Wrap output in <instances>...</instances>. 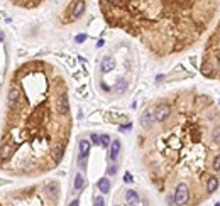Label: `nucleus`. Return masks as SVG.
<instances>
[{
  "label": "nucleus",
  "instance_id": "obj_1",
  "mask_svg": "<svg viewBox=\"0 0 220 206\" xmlns=\"http://www.w3.org/2000/svg\"><path fill=\"white\" fill-rule=\"evenodd\" d=\"M73 128L68 81L44 59L17 66L0 130V172L41 178L61 164Z\"/></svg>",
  "mask_w": 220,
  "mask_h": 206
},
{
  "label": "nucleus",
  "instance_id": "obj_2",
  "mask_svg": "<svg viewBox=\"0 0 220 206\" xmlns=\"http://www.w3.org/2000/svg\"><path fill=\"white\" fill-rule=\"evenodd\" d=\"M169 111L139 133L142 162L159 191L175 184L205 186L220 154V111L207 95L183 90L166 96Z\"/></svg>",
  "mask_w": 220,
  "mask_h": 206
},
{
  "label": "nucleus",
  "instance_id": "obj_3",
  "mask_svg": "<svg viewBox=\"0 0 220 206\" xmlns=\"http://www.w3.org/2000/svg\"><path fill=\"white\" fill-rule=\"evenodd\" d=\"M105 22L136 37L156 57L193 48L208 31L220 0H98Z\"/></svg>",
  "mask_w": 220,
  "mask_h": 206
},
{
  "label": "nucleus",
  "instance_id": "obj_4",
  "mask_svg": "<svg viewBox=\"0 0 220 206\" xmlns=\"http://www.w3.org/2000/svg\"><path fill=\"white\" fill-rule=\"evenodd\" d=\"M59 194H51L46 183L0 193V206H58Z\"/></svg>",
  "mask_w": 220,
  "mask_h": 206
},
{
  "label": "nucleus",
  "instance_id": "obj_5",
  "mask_svg": "<svg viewBox=\"0 0 220 206\" xmlns=\"http://www.w3.org/2000/svg\"><path fill=\"white\" fill-rule=\"evenodd\" d=\"M200 71L207 78L220 79V20L207 41Z\"/></svg>",
  "mask_w": 220,
  "mask_h": 206
},
{
  "label": "nucleus",
  "instance_id": "obj_6",
  "mask_svg": "<svg viewBox=\"0 0 220 206\" xmlns=\"http://www.w3.org/2000/svg\"><path fill=\"white\" fill-rule=\"evenodd\" d=\"M85 9H86V0H71L63 14V19H61L63 24H70V22H75L76 19H80L83 12H85Z\"/></svg>",
  "mask_w": 220,
  "mask_h": 206
},
{
  "label": "nucleus",
  "instance_id": "obj_7",
  "mask_svg": "<svg viewBox=\"0 0 220 206\" xmlns=\"http://www.w3.org/2000/svg\"><path fill=\"white\" fill-rule=\"evenodd\" d=\"M173 198H175V204L176 206H185L190 203L192 200V191L186 184H178L175 187V193H173Z\"/></svg>",
  "mask_w": 220,
  "mask_h": 206
},
{
  "label": "nucleus",
  "instance_id": "obj_8",
  "mask_svg": "<svg viewBox=\"0 0 220 206\" xmlns=\"http://www.w3.org/2000/svg\"><path fill=\"white\" fill-rule=\"evenodd\" d=\"M48 0H10V3L20 9H36V7H41L42 3H46Z\"/></svg>",
  "mask_w": 220,
  "mask_h": 206
},
{
  "label": "nucleus",
  "instance_id": "obj_9",
  "mask_svg": "<svg viewBox=\"0 0 220 206\" xmlns=\"http://www.w3.org/2000/svg\"><path fill=\"white\" fill-rule=\"evenodd\" d=\"M88 152H90V142L88 140H80V157H78V162H80V166H81V169H85L86 166H85V161H86V157H88Z\"/></svg>",
  "mask_w": 220,
  "mask_h": 206
},
{
  "label": "nucleus",
  "instance_id": "obj_10",
  "mask_svg": "<svg viewBox=\"0 0 220 206\" xmlns=\"http://www.w3.org/2000/svg\"><path fill=\"white\" fill-rule=\"evenodd\" d=\"M125 201H127L129 206H137L140 203V198H139L137 191H134V189L125 191Z\"/></svg>",
  "mask_w": 220,
  "mask_h": 206
},
{
  "label": "nucleus",
  "instance_id": "obj_11",
  "mask_svg": "<svg viewBox=\"0 0 220 206\" xmlns=\"http://www.w3.org/2000/svg\"><path fill=\"white\" fill-rule=\"evenodd\" d=\"M119 152H120V142L115 139L114 142L110 144V154H109V159L115 162V161H117V157H119Z\"/></svg>",
  "mask_w": 220,
  "mask_h": 206
},
{
  "label": "nucleus",
  "instance_id": "obj_12",
  "mask_svg": "<svg viewBox=\"0 0 220 206\" xmlns=\"http://www.w3.org/2000/svg\"><path fill=\"white\" fill-rule=\"evenodd\" d=\"M100 68H102V71L103 73H109V71H112L115 68V61H114V57H103L102 59V64H100Z\"/></svg>",
  "mask_w": 220,
  "mask_h": 206
},
{
  "label": "nucleus",
  "instance_id": "obj_13",
  "mask_svg": "<svg viewBox=\"0 0 220 206\" xmlns=\"http://www.w3.org/2000/svg\"><path fill=\"white\" fill-rule=\"evenodd\" d=\"M97 187L100 189V193H103V194H107V193H110V179H107V178H102L97 183Z\"/></svg>",
  "mask_w": 220,
  "mask_h": 206
},
{
  "label": "nucleus",
  "instance_id": "obj_14",
  "mask_svg": "<svg viewBox=\"0 0 220 206\" xmlns=\"http://www.w3.org/2000/svg\"><path fill=\"white\" fill-rule=\"evenodd\" d=\"M217 187H218V179L215 178V176H212V178L208 179V183H207V194L215 193V191H217Z\"/></svg>",
  "mask_w": 220,
  "mask_h": 206
},
{
  "label": "nucleus",
  "instance_id": "obj_15",
  "mask_svg": "<svg viewBox=\"0 0 220 206\" xmlns=\"http://www.w3.org/2000/svg\"><path fill=\"white\" fill-rule=\"evenodd\" d=\"M83 186H85V179H83V176L81 174H76V178H75V184H73V189L75 191H80Z\"/></svg>",
  "mask_w": 220,
  "mask_h": 206
},
{
  "label": "nucleus",
  "instance_id": "obj_16",
  "mask_svg": "<svg viewBox=\"0 0 220 206\" xmlns=\"http://www.w3.org/2000/svg\"><path fill=\"white\" fill-rule=\"evenodd\" d=\"M100 144H102L103 147H109L110 145V137L109 135H102L100 137Z\"/></svg>",
  "mask_w": 220,
  "mask_h": 206
},
{
  "label": "nucleus",
  "instance_id": "obj_17",
  "mask_svg": "<svg viewBox=\"0 0 220 206\" xmlns=\"http://www.w3.org/2000/svg\"><path fill=\"white\" fill-rule=\"evenodd\" d=\"M214 171H220V154L215 155V159H214Z\"/></svg>",
  "mask_w": 220,
  "mask_h": 206
},
{
  "label": "nucleus",
  "instance_id": "obj_18",
  "mask_svg": "<svg viewBox=\"0 0 220 206\" xmlns=\"http://www.w3.org/2000/svg\"><path fill=\"white\" fill-rule=\"evenodd\" d=\"M93 206H105L103 198H102V196H97V198H95V204H93Z\"/></svg>",
  "mask_w": 220,
  "mask_h": 206
},
{
  "label": "nucleus",
  "instance_id": "obj_19",
  "mask_svg": "<svg viewBox=\"0 0 220 206\" xmlns=\"http://www.w3.org/2000/svg\"><path fill=\"white\" fill-rule=\"evenodd\" d=\"M124 181H125V183H132V174H131V172H125Z\"/></svg>",
  "mask_w": 220,
  "mask_h": 206
},
{
  "label": "nucleus",
  "instance_id": "obj_20",
  "mask_svg": "<svg viewBox=\"0 0 220 206\" xmlns=\"http://www.w3.org/2000/svg\"><path fill=\"white\" fill-rule=\"evenodd\" d=\"M85 41H86V36H85V34L76 36V42H85Z\"/></svg>",
  "mask_w": 220,
  "mask_h": 206
},
{
  "label": "nucleus",
  "instance_id": "obj_21",
  "mask_svg": "<svg viewBox=\"0 0 220 206\" xmlns=\"http://www.w3.org/2000/svg\"><path fill=\"white\" fill-rule=\"evenodd\" d=\"M107 172H109L110 176H112V174H115V172H117V166H110L109 171H107Z\"/></svg>",
  "mask_w": 220,
  "mask_h": 206
},
{
  "label": "nucleus",
  "instance_id": "obj_22",
  "mask_svg": "<svg viewBox=\"0 0 220 206\" xmlns=\"http://www.w3.org/2000/svg\"><path fill=\"white\" fill-rule=\"evenodd\" d=\"M92 139H93V142H95V144H100V139H98V135H95V133H93V135H92Z\"/></svg>",
  "mask_w": 220,
  "mask_h": 206
},
{
  "label": "nucleus",
  "instance_id": "obj_23",
  "mask_svg": "<svg viewBox=\"0 0 220 206\" xmlns=\"http://www.w3.org/2000/svg\"><path fill=\"white\" fill-rule=\"evenodd\" d=\"M78 204H80V203H78V200H75V201H73V203H71L70 206H78Z\"/></svg>",
  "mask_w": 220,
  "mask_h": 206
},
{
  "label": "nucleus",
  "instance_id": "obj_24",
  "mask_svg": "<svg viewBox=\"0 0 220 206\" xmlns=\"http://www.w3.org/2000/svg\"><path fill=\"white\" fill-rule=\"evenodd\" d=\"M215 206H220V203H217V204H215Z\"/></svg>",
  "mask_w": 220,
  "mask_h": 206
}]
</instances>
